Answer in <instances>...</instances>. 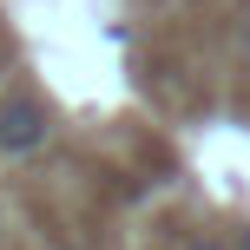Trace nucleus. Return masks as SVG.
<instances>
[{"mask_svg": "<svg viewBox=\"0 0 250 250\" xmlns=\"http://www.w3.org/2000/svg\"><path fill=\"white\" fill-rule=\"evenodd\" d=\"M46 138H53L46 99H33V92H7L0 99V158H33Z\"/></svg>", "mask_w": 250, "mask_h": 250, "instance_id": "1", "label": "nucleus"}, {"mask_svg": "<svg viewBox=\"0 0 250 250\" xmlns=\"http://www.w3.org/2000/svg\"><path fill=\"white\" fill-rule=\"evenodd\" d=\"M185 250H230V244H217V237H191Z\"/></svg>", "mask_w": 250, "mask_h": 250, "instance_id": "2", "label": "nucleus"}, {"mask_svg": "<svg viewBox=\"0 0 250 250\" xmlns=\"http://www.w3.org/2000/svg\"><path fill=\"white\" fill-rule=\"evenodd\" d=\"M0 224H7V217H0Z\"/></svg>", "mask_w": 250, "mask_h": 250, "instance_id": "4", "label": "nucleus"}, {"mask_svg": "<svg viewBox=\"0 0 250 250\" xmlns=\"http://www.w3.org/2000/svg\"><path fill=\"white\" fill-rule=\"evenodd\" d=\"M237 250H250V230H237Z\"/></svg>", "mask_w": 250, "mask_h": 250, "instance_id": "3", "label": "nucleus"}]
</instances>
